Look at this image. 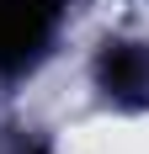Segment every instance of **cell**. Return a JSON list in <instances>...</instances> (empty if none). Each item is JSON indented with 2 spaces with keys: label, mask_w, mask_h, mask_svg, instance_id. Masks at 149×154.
I'll use <instances>...</instances> for the list:
<instances>
[{
  "label": "cell",
  "mask_w": 149,
  "mask_h": 154,
  "mask_svg": "<svg viewBox=\"0 0 149 154\" xmlns=\"http://www.w3.org/2000/svg\"><path fill=\"white\" fill-rule=\"evenodd\" d=\"M96 80L117 101H149V48L138 43H106L96 59Z\"/></svg>",
  "instance_id": "obj_2"
},
{
  "label": "cell",
  "mask_w": 149,
  "mask_h": 154,
  "mask_svg": "<svg viewBox=\"0 0 149 154\" xmlns=\"http://www.w3.org/2000/svg\"><path fill=\"white\" fill-rule=\"evenodd\" d=\"M53 32V0H0V69H21Z\"/></svg>",
  "instance_id": "obj_1"
},
{
  "label": "cell",
  "mask_w": 149,
  "mask_h": 154,
  "mask_svg": "<svg viewBox=\"0 0 149 154\" xmlns=\"http://www.w3.org/2000/svg\"><path fill=\"white\" fill-rule=\"evenodd\" d=\"M37 154H48V149H37Z\"/></svg>",
  "instance_id": "obj_3"
}]
</instances>
